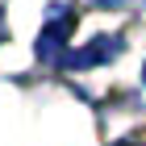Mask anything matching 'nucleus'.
Returning <instances> with one entry per match:
<instances>
[{"label":"nucleus","instance_id":"nucleus-1","mask_svg":"<svg viewBox=\"0 0 146 146\" xmlns=\"http://www.w3.org/2000/svg\"><path fill=\"white\" fill-rule=\"evenodd\" d=\"M113 146H138V142H113Z\"/></svg>","mask_w":146,"mask_h":146},{"label":"nucleus","instance_id":"nucleus-2","mask_svg":"<svg viewBox=\"0 0 146 146\" xmlns=\"http://www.w3.org/2000/svg\"><path fill=\"white\" fill-rule=\"evenodd\" d=\"M96 4H117V0H96Z\"/></svg>","mask_w":146,"mask_h":146}]
</instances>
